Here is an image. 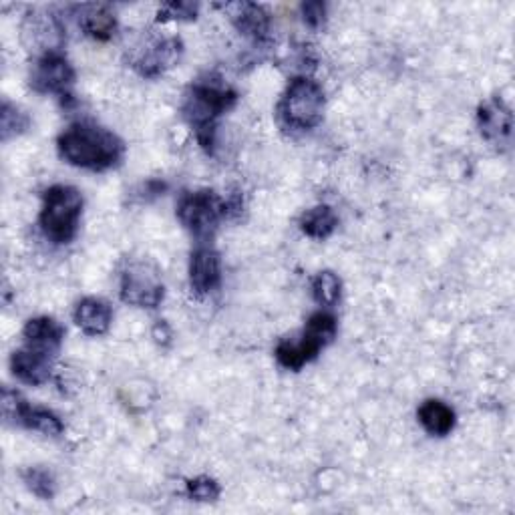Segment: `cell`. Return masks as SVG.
I'll use <instances>...</instances> for the list:
<instances>
[{
    "mask_svg": "<svg viewBox=\"0 0 515 515\" xmlns=\"http://www.w3.org/2000/svg\"><path fill=\"white\" fill-rule=\"evenodd\" d=\"M119 294L125 304L137 308H157L165 298L159 268L149 260H131L121 272Z\"/></svg>",
    "mask_w": 515,
    "mask_h": 515,
    "instance_id": "obj_6",
    "label": "cell"
},
{
    "mask_svg": "<svg viewBox=\"0 0 515 515\" xmlns=\"http://www.w3.org/2000/svg\"><path fill=\"white\" fill-rule=\"evenodd\" d=\"M83 214V196L73 186H51L43 194L39 226L53 244H69L77 236Z\"/></svg>",
    "mask_w": 515,
    "mask_h": 515,
    "instance_id": "obj_3",
    "label": "cell"
},
{
    "mask_svg": "<svg viewBox=\"0 0 515 515\" xmlns=\"http://www.w3.org/2000/svg\"><path fill=\"white\" fill-rule=\"evenodd\" d=\"M324 105L322 87L314 79L300 75L288 83L278 103V117L292 131H312L322 123Z\"/></svg>",
    "mask_w": 515,
    "mask_h": 515,
    "instance_id": "obj_5",
    "label": "cell"
},
{
    "mask_svg": "<svg viewBox=\"0 0 515 515\" xmlns=\"http://www.w3.org/2000/svg\"><path fill=\"white\" fill-rule=\"evenodd\" d=\"M338 228V216L330 206H314L300 218V230L312 240H326Z\"/></svg>",
    "mask_w": 515,
    "mask_h": 515,
    "instance_id": "obj_18",
    "label": "cell"
},
{
    "mask_svg": "<svg viewBox=\"0 0 515 515\" xmlns=\"http://www.w3.org/2000/svg\"><path fill=\"white\" fill-rule=\"evenodd\" d=\"M57 149L69 165L89 171H107L125 155V143L113 131L89 121L65 129L57 139Z\"/></svg>",
    "mask_w": 515,
    "mask_h": 515,
    "instance_id": "obj_1",
    "label": "cell"
},
{
    "mask_svg": "<svg viewBox=\"0 0 515 515\" xmlns=\"http://www.w3.org/2000/svg\"><path fill=\"white\" fill-rule=\"evenodd\" d=\"M477 127L481 137L493 147H505L513 133V115L503 99L491 97L477 109Z\"/></svg>",
    "mask_w": 515,
    "mask_h": 515,
    "instance_id": "obj_10",
    "label": "cell"
},
{
    "mask_svg": "<svg viewBox=\"0 0 515 515\" xmlns=\"http://www.w3.org/2000/svg\"><path fill=\"white\" fill-rule=\"evenodd\" d=\"M73 318H75V324L81 328V332H85L87 336H103L111 328L113 308L109 306V302L101 298L87 296L77 302Z\"/></svg>",
    "mask_w": 515,
    "mask_h": 515,
    "instance_id": "obj_15",
    "label": "cell"
},
{
    "mask_svg": "<svg viewBox=\"0 0 515 515\" xmlns=\"http://www.w3.org/2000/svg\"><path fill=\"white\" fill-rule=\"evenodd\" d=\"M23 481L29 487L31 493H35L41 499H53L55 497V477L45 467H29L23 471Z\"/></svg>",
    "mask_w": 515,
    "mask_h": 515,
    "instance_id": "obj_21",
    "label": "cell"
},
{
    "mask_svg": "<svg viewBox=\"0 0 515 515\" xmlns=\"http://www.w3.org/2000/svg\"><path fill=\"white\" fill-rule=\"evenodd\" d=\"M31 85L37 93L55 95L61 101L71 99L75 85V69L61 51L41 55L31 71Z\"/></svg>",
    "mask_w": 515,
    "mask_h": 515,
    "instance_id": "obj_8",
    "label": "cell"
},
{
    "mask_svg": "<svg viewBox=\"0 0 515 515\" xmlns=\"http://www.w3.org/2000/svg\"><path fill=\"white\" fill-rule=\"evenodd\" d=\"M198 15V5L192 3H167L161 7L157 21H194Z\"/></svg>",
    "mask_w": 515,
    "mask_h": 515,
    "instance_id": "obj_24",
    "label": "cell"
},
{
    "mask_svg": "<svg viewBox=\"0 0 515 515\" xmlns=\"http://www.w3.org/2000/svg\"><path fill=\"white\" fill-rule=\"evenodd\" d=\"M310 290H312V298L316 304L324 306V308H332L340 302V296H342V282L340 278L330 272V270H324V272H318L312 282H310Z\"/></svg>",
    "mask_w": 515,
    "mask_h": 515,
    "instance_id": "obj_20",
    "label": "cell"
},
{
    "mask_svg": "<svg viewBox=\"0 0 515 515\" xmlns=\"http://www.w3.org/2000/svg\"><path fill=\"white\" fill-rule=\"evenodd\" d=\"M300 13H302V21L304 25H308L310 29H320L326 21V5L324 3H304L300 7Z\"/></svg>",
    "mask_w": 515,
    "mask_h": 515,
    "instance_id": "obj_25",
    "label": "cell"
},
{
    "mask_svg": "<svg viewBox=\"0 0 515 515\" xmlns=\"http://www.w3.org/2000/svg\"><path fill=\"white\" fill-rule=\"evenodd\" d=\"M31 119L25 111H21L17 105L5 101L3 113H0V129H3V139L9 141L15 135H21L29 129Z\"/></svg>",
    "mask_w": 515,
    "mask_h": 515,
    "instance_id": "obj_22",
    "label": "cell"
},
{
    "mask_svg": "<svg viewBox=\"0 0 515 515\" xmlns=\"http://www.w3.org/2000/svg\"><path fill=\"white\" fill-rule=\"evenodd\" d=\"M184 55V43L178 37H169L149 43L133 59V67L141 77L155 79L165 71L174 69Z\"/></svg>",
    "mask_w": 515,
    "mask_h": 515,
    "instance_id": "obj_9",
    "label": "cell"
},
{
    "mask_svg": "<svg viewBox=\"0 0 515 515\" xmlns=\"http://www.w3.org/2000/svg\"><path fill=\"white\" fill-rule=\"evenodd\" d=\"M25 347L55 357L63 345L65 328L51 316L31 318L23 328Z\"/></svg>",
    "mask_w": 515,
    "mask_h": 515,
    "instance_id": "obj_12",
    "label": "cell"
},
{
    "mask_svg": "<svg viewBox=\"0 0 515 515\" xmlns=\"http://www.w3.org/2000/svg\"><path fill=\"white\" fill-rule=\"evenodd\" d=\"M79 25L87 37L95 41H109L117 31L115 15L105 5H89L81 9Z\"/></svg>",
    "mask_w": 515,
    "mask_h": 515,
    "instance_id": "obj_17",
    "label": "cell"
},
{
    "mask_svg": "<svg viewBox=\"0 0 515 515\" xmlns=\"http://www.w3.org/2000/svg\"><path fill=\"white\" fill-rule=\"evenodd\" d=\"M51 359H53L51 355H45L41 351L25 347V349L13 353L11 371L21 383L37 387L51 379V371H53Z\"/></svg>",
    "mask_w": 515,
    "mask_h": 515,
    "instance_id": "obj_13",
    "label": "cell"
},
{
    "mask_svg": "<svg viewBox=\"0 0 515 515\" xmlns=\"http://www.w3.org/2000/svg\"><path fill=\"white\" fill-rule=\"evenodd\" d=\"M232 23L236 25V29L256 41V43H264L268 39L270 33V15L266 13L264 7L254 5V3H236V5H228L226 7Z\"/></svg>",
    "mask_w": 515,
    "mask_h": 515,
    "instance_id": "obj_14",
    "label": "cell"
},
{
    "mask_svg": "<svg viewBox=\"0 0 515 515\" xmlns=\"http://www.w3.org/2000/svg\"><path fill=\"white\" fill-rule=\"evenodd\" d=\"M222 284L220 254L212 246H198L190 260V286L198 296L212 294Z\"/></svg>",
    "mask_w": 515,
    "mask_h": 515,
    "instance_id": "obj_11",
    "label": "cell"
},
{
    "mask_svg": "<svg viewBox=\"0 0 515 515\" xmlns=\"http://www.w3.org/2000/svg\"><path fill=\"white\" fill-rule=\"evenodd\" d=\"M220 493H222V487L212 477L202 475V477H196V479L188 481V497L190 499L208 503V501H216L220 497Z\"/></svg>",
    "mask_w": 515,
    "mask_h": 515,
    "instance_id": "obj_23",
    "label": "cell"
},
{
    "mask_svg": "<svg viewBox=\"0 0 515 515\" xmlns=\"http://www.w3.org/2000/svg\"><path fill=\"white\" fill-rule=\"evenodd\" d=\"M419 423L423 425V429L433 435V437H445L455 429V411L439 401V399H429L425 401L419 411H417Z\"/></svg>",
    "mask_w": 515,
    "mask_h": 515,
    "instance_id": "obj_16",
    "label": "cell"
},
{
    "mask_svg": "<svg viewBox=\"0 0 515 515\" xmlns=\"http://www.w3.org/2000/svg\"><path fill=\"white\" fill-rule=\"evenodd\" d=\"M336 336V318L330 312H314L298 338H284L276 347V361L288 371H300L314 361Z\"/></svg>",
    "mask_w": 515,
    "mask_h": 515,
    "instance_id": "obj_4",
    "label": "cell"
},
{
    "mask_svg": "<svg viewBox=\"0 0 515 515\" xmlns=\"http://www.w3.org/2000/svg\"><path fill=\"white\" fill-rule=\"evenodd\" d=\"M226 218L224 200L212 190L188 192L178 202V220L198 240L206 242Z\"/></svg>",
    "mask_w": 515,
    "mask_h": 515,
    "instance_id": "obj_7",
    "label": "cell"
},
{
    "mask_svg": "<svg viewBox=\"0 0 515 515\" xmlns=\"http://www.w3.org/2000/svg\"><path fill=\"white\" fill-rule=\"evenodd\" d=\"M17 423L31 429V431H39L43 435H49V437H57L65 431L63 421L53 411L43 409V407H31L29 403H25Z\"/></svg>",
    "mask_w": 515,
    "mask_h": 515,
    "instance_id": "obj_19",
    "label": "cell"
},
{
    "mask_svg": "<svg viewBox=\"0 0 515 515\" xmlns=\"http://www.w3.org/2000/svg\"><path fill=\"white\" fill-rule=\"evenodd\" d=\"M238 101L236 91L220 81H202L190 87L186 93L182 113L186 121L194 127L200 145L214 153L216 145V121L230 111Z\"/></svg>",
    "mask_w": 515,
    "mask_h": 515,
    "instance_id": "obj_2",
    "label": "cell"
}]
</instances>
